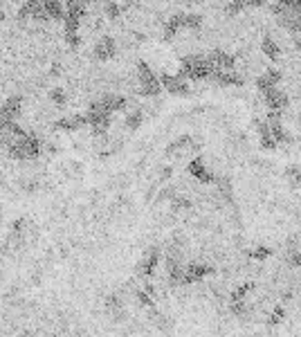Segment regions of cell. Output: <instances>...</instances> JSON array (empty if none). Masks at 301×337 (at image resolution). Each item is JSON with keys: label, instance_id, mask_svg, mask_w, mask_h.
I'll list each match as a JSON object with an SVG mask.
<instances>
[{"label": "cell", "instance_id": "cell-2", "mask_svg": "<svg viewBox=\"0 0 301 337\" xmlns=\"http://www.w3.org/2000/svg\"><path fill=\"white\" fill-rule=\"evenodd\" d=\"M160 85L166 88L171 94H187L189 92V85H187V79L180 74H164L160 79Z\"/></svg>", "mask_w": 301, "mask_h": 337}, {"label": "cell", "instance_id": "cell-6", "mask_svg": "<svg viewBox=\"0 0 301 337\" xmlns=\"http://www.w3.org/2000/svg\"><path fill=\"white\" fill-rule=\"evenodd\" d=\"M119 11H121V4H117V2H108V4H106V13H108L110 18L119 16Z\"/></svg>", "mask_w": 301, "mask_h": 337}, {"label": "cell", "instance_id": "cell-4", "mask_svg": "<svg viewBox=\"0 0 301 337\" xmlns=\"http://www.w3.org/2000/svg\"><path fill=\"white\" fill-rule=\"evenodd\" d=\"M286 178L292 187H299L301 184V166H288L286 169Z\"/></svg>", "mask_w": 301, "mask_h": 337}, {"label": "cell", "instance_id": "cell-3", "mask_svg": "<svg viewBox=\"0 0 301 337\" xmlns=\"http://www.w3.org/2000/svg\"><path fill=\"white\" fill-rule=\"evenodd\" d=\"M261 52L268 58H274V61H277L279 54H281V45L277 43V38H274L272 34H265L263 40H261Z\"/></svg>", "mask_w": 301, "mask_h": 337}, {"label": "cell", "instance_id": "cell-7", "mask_svg": "<svg viewBox=\"0 0 301 337\" xmlns=\"http://www.w3.org/2000/svg\"><path fill=\"white\" fill-rule=\"evenodd\" d=\"M0 18H2V9H0Z\"/></svg>", "mask_w": 301, "mask_h": 337}, {"label": "cell", "instance_id": "cell-5", "mask_svg": "<svg viewBox=\"0 0 301 337\" xmlns=\"http://www.w3.org/2000/svg\"><path fill=\"white\" fill-rule=\"evenodd\" d=\"M49 99H52L56 106H65V92H63L61 88H54L52 92H49Z\"/></svg>", "mask_w": 301, "mask_h": 337}, {"label": "cell", "instance_id": "cell-1", "mask_svg": "<svg viewBox=\"0 0 301 337\" xmlns=\"http://www.w3.org/2000/svg\"><path fill=\"white\" fill-rule=\"evenodd\" d=\"M117 52V43L112 36L103 34L97 38V43H94V58H99V61H108V58H112Z\"/></svg>", "mask_w": 301, "mask_h": 337}]
</instances>
